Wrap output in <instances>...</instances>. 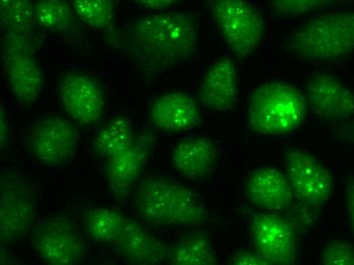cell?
I'll return each mask as SVG.
<instances>
[{
    "label": "cell",
    "instance_id": "obj_1",
    "mask_svg": "<svg viewBox=\"0 0 354 265\" xmlns=\"http://www.w3.org/2000/svg\"><path fill=\"white\" fill-rule=\"evenodd\" d=\"M125 44L138 72L146 79H156L196 57L198 19L177 10L142 15L129 26Z\"/></svg>",
    "mask_w": 354,
    "mask_h": 265
},
{
    "label": "cell",
    "instance_id": "obj_2",
    "mask_svg": "<svg viewBox=\"0 0 354 265\" xmlns=\"http://www.w3.org/2000/svg\"><path fill=\"white\" fill-rule=\"evenodd\" d=\"M133 208L141 219L165 227L203 225L210 217L193 191L163 176H148L140 183Z\"/></svg>",
    "mask_w": 354,
    "mask_h": 265
},
{
    "label": "cell",
    "instance_id": "obj_3",
    "mask_svg": "<svg viewBox=\"0 0 354 265\" xmlns=\"http://www.w3.org/2000/svg\"><path fill=\"white\" fill-rule=\"evenodd\" d=\"M289 53L312 62H337L354 53V10L330 12L304 21L287 41Z\"/></svg>",
    "mask_w": 354,
    "mask_h": 265
},
{
    "label": "cell",
    "instance_id": "obj_4",
    "mask_svg": "<svg viewBox=\"0 0 354 265\" xmlns=\"http://www.w3.org/2000/svg\"><path fill=\"white\" fill-rule=\"evenodd\" d=\"M306 96L291 84L270 81L257 87L248 103V129L261 136H281L304 124Z\"/></svg>",
    "mask_w": 354,
    "mask_h": 265
},
{
    "label": "cell",
    "instance_id": "obj_5",
    "mask_svg": "<svg viewBox=\"0 0 354 265\" xmlns=\"http://www.w3.org/2000/svg\"><path fill=\"white\" fill-rule=\"evenodd\" d=\"M34 34H1V64L3 77L16 100L31 107L44 90L42 68L36 57Z\"/></svg>",
    "mask_w": 354,
    "mask_h": 265
},
{
    "label": "cell",
    "instance_id": "obj_6",
    "mask_svg": "<svg viewBox=\"0 0 354 265\" xmlns=\"http://www.w3.org/2000/svg\"><path fill=\"white\" fill-rule=\"evenodd\" d=\"M210 12L224 42L235 57L247 60L262 44L265 21L248 0H211Z\"/></svg>",
    "mask_w": 354,
    "mask_h": 265
},
{
    "label": "cell",
    "instance_id": "obj_7",
    "mask_svg": "<svg viewBox=\"0 0 354 265\" xmlns=\"http://www.w3.org/2000/svg\"><path fill=\"white\" fill-rule=\"evenodd\" d=\"M37 214L35 192L17 172H3L0 178V242L21 240L33 226Z\"/></svg>",
    "mask_w": 354,
    "mask_h": 265
},
{
    "label": "cell",
    "instance_id": "obj_8",
    "mask_svg": "<svg viewBox=\"0 0 354 265\" xmlns=\"http://www.w3.org/2000/svg\"><path fill=\"white\" fill-rule=\"evenodd\" d=\"M31 244L47 264H79L86 255L83 237L68 217H53L40 221L32 232Z\"/></svg>",
    "mask_w": 354,
    "mask_h": 265
},
{
    "label": "cell",
    "instance_id": "obj_9",
    "mask_svg": "<svg viewBox=\"0 0 354 265\" xmlns=\"http://www.w3.org/2000/svg\"><path fill=\"white\" fill-rule=\"evenodd\" d=\"M285 171L293 195L304 205H325L334 190L331 172L310 153L290 148L285 153Z\"/></svg>",
    "mask_w": 354,
    "mask_h": 265
},
{
    "label": "cell",
    "instance_id": "obj_10",
    "mask_svg": "<svg viewBox=\"0 0 354 265\" xmlns=\"http://www.w3.org/2000/svg\"><path fill=\"white\" fill-rule=\"evenodd\" d=\"M79 140V131L71 120L51 114L34 125L28 141L37 161L46 167H60L73 158Z\"/></svg>",
    "mask_w": 354,
    "mask_h": 265
},
{
    "label": "cell",
    "instance_id": "obj_11",
    "mask_svg": "<svg viewBox=\"0 0 354 265\" xmlns=\"http://www.w3.org/2000/svg\"><path fill=\"white\" fill-rule=\"evenodd\" d=\"M254 251L270 265H292L297 259L295 227L276 212L257 213L250 221Z\"/></svg>",
    "mask_w": 354,
    "mask_h": 265
},
{
    "label": "cell",
    "instance_id": "obj_12",
    "mask_svg": "<svg viewBox=\"0 0 354 265\" xmlns=\"http://www.w3.org/2000/svg\"><path fill=\"white\" fill-rule=\"evenodd\" d=\"M62 107L73 122L92 126L100 122L106 107L104 90L98 80L82 72H70L58 82Z\"/></svg>",
    "mask_w": 354,
    "mask_h": 265
},
{
    "label": "cell",
    "instance_id": "obj_13",
    "mask_svg": "<svg viewBox=\"0 0 354 265\" xmlns=\"http://www.w3.org/2000/svg\"><path fill=\"white\" fill-rule=\"evenodd\" d=\"M306 99L310 111L323 120L354 118V91L330 73H315L308 80Z\"/></svg>",
    "mask_w": 354,
    "mask_h": 265
},
{
    "label": "cell",
    "instance_id": "obj_14",
    "mask_svg": "<svg viewBox=\"0 0 354 265\" xmlns=\"http://www.w3.org/2000/svg\"><path fill=\"white\" fill-rule=\"evenodd\" d=\"M239 71L230 57L214 60L201 82V102L205 109L217 113H230L239 98Z\"/></svg>",
    "mask_w": 354,
    "mask_h": 265
},
{
    "label": "cell",
    "instance_id": "obj_15",
    "mask_svg": "<svg viewBox=\"0 0 354 265\" xmlns=\"http://www.w3.org/2000/svg\"><path fill=\"white\" fill-rule=\"evenodd\" d=\"M245 197L257 208L269 212H279L292 203V189L286 174L275 167L254 170L245 181Z\"/></svg>",
    "mask_w": 354,
    "mask_h": 265
},
{
    "label": "cell",
    "instance_id": "obj_16",
    "mask_svg": "<svg viewBox=\"0 0 354 265\" xmlns=\"http://www.w3.org/2000/svg\"><path fill=\"white\" fill-rule=\"evenodd\" d=\"M153 126L168 133H183L201 122V111L195 97L183 91L168 92L153 101L149 111Z\"/></svg>",
    "mask_w": 354,
    "mask_h": 265
},
{
    "label": "cell",
    "instance_id": "obj_17",
    "mask_svg": "<svg viewBox=\"0 0 354 265\" xmlns=\"http://www.w3.org/2000/svg\"><path fill=\"white\" fill-rule=\"evenodd\" d=\"M153 147V138L142 136L127 149L106 159L107 182L115 195L124 196L131 191L146 167Z\"/></svg>",
    "mask_w": 354,
    "mask_h": 265
},
{
    "label": "cell",
    "instance_id": "obj_18",
    "mask_svg": "<svg viewBox=\"0 0 354 265\" xmlns=\"http://www.w3.org/2000/svg\"><path fill=\"white\" fill-rule=\"evenodd\" d=\"M113 246L118 255L133 264H161L167 260L169 253L163 241L129 217L120 236L114 241Z\"/></svg>",
    "mask_w": 354,
    "mask_h": 265
},
{
    "label": "cell",
    "instance_id": "obj_19",
    "mask_svg": "<svg viewBox=\"0 0 354 265\" xmlns=\"http://www.w3.org/2000/svg\"><path fill=\"white\" fill-rule=\"evenodd\" d=\"M219 152L212 140L204 136H194L180 140L170 155L177 174L189 181L207 178L215 170Z\"/></svg>",
    "mask_w": 354,
    "mask_h": 265
},
{
    "label": "cell",
    "instance_id": "obj_20",
    "mask_svg": "<svg viewBox=\"0 0 354 265\" xmlns=\"http://www.w3.org/2000/svg\"><path fill=\"white\" fill-rule=\"evenodd\" d=\"M133 122L127 116H116L103 125L95 135L93 152L108 159L135 143Z\"/></svg>",
    "mask_w": 354,
    "mask_h": 265
},
{
    "label": "cell",
    "instance_id": "obj_21",
    "mask_svg": "<svg viewBox=\"0 0 354 265\" xmlns=\"http://www.w3.org/2000/svg\"><path fill=\"white\" fill-rule=\"evenodd\" d=\"M168 262L174 265H215L217 256L210 237L205 232L185 235L174 243L168 253Z\"/></svg>",
    "mask_w": 354,
    "mask_h": 265
},
{
    "label": "cell",
    "instance_id": "obj_22",
    "mask_svg": "<svg viewBox=\"0 0 354 265\" xmlns=\"http://www.w3.org/2000/svg\"><path fill=\"white\" fill-rule=\"evenodd\" d=\"M122 211L112 208H91L83 212L84 227L95 242L113 244L127 223Z\"/></svg>",
    "mask_w": 354,
    "mask_h": 265
},
{
    "label": "cell",
    "instance_id": "obj_23",
    "mask_svg": "<svg viewBox=\"0 0 354 265\" xmlns=\"http://www.w3.org/2000/svg\"><path fill=\"white\" fill-rule=\"evenodd\" d=\"M35 18L47 31L70 33L77 29V15L68 0H36Z\"/></svg>",
    "mask_w": 354,
    "mask_h": 265
},
{
    "label": "cell",
    "instance_id": "obj_24",
    "mask_svg": "<svg viewBox=\"0 0 354 265\" xmlns=\"http://www.w3.org/2000/svg\"><path fill=\"white\" fill-rule=\"evenodd\" d=\"M36 26L33 0H0L2 33L33 34Z\"/></svg>",
    "mask_w": 354,
    "mask_h": 265
},
{
    "label": "cell",
    "instance_id": "obj_25",
    "mask_svg": "<svg viewBox=\"0 0 354 265\" xmlns=\"http://www.w3.org/2000/svg\"><path fill=\"white\" fill-rule=\"evenodd\" d=\"M77 18L93 30H106L115 19V0H70Z\"/></svg>",
    "mask_w": 354,
    "mask_h": 265
},
{
    "label": "cell",
    "instance_id": "obj_26",
    "mask_svg": "<svg viewBox=\"0 0 354 265\" xmlns=\"http://www.w3.org/2000/svg\"><path fill=\"white\" fill-rule=\"evenodd\" d=\"M340 0H269L274 12L281 16L297 17L318 12L334 6Z\"/></svg>",
    "mask_w": 354,
    "mask_h": 265
},
{
    "label": "cell",
    "instance_id": "obj_27",
    "mask_svg": "<svg viewBox=\"0 0 354 265\" xmlns=\"http://www.w3.org/2000/svg\"><path fill=\"white\" fill-rule=\"evenodd\" d=\"M324 265H354V246L342 240L326 243L321 256Z\"/></svg>",
    "mask_w": 354,
    "mask_h": 265
},
{
    "label": "cell",
    "instance_id": "obj_28",
    "mask_svg": "<svg viewBox=\"0 0 354 265\" xmlns=\"http://www.w3.org/2000/svg\"><path fill=\"white\" fill-rule=\"evenodd\" d=\"M230 264L232 265H270L269 262L257 251L239 250L231 255Z\"/></svg>",
    "mask_w": 354,
    "mask_h": 265
},
{
    "label": "cell",
    "instance_id": "obj_29",
    "mask_svg": "<svg viewBox=\"0 0 354 265\" xmlns=\"http://www.w3.org/2000/svg\"><path fill=\"white\" fill-rule=\"evenodd\" d=\"M344 203L354 236V178H348L345 181Z\"/></svg>",
    "mask_w": 354,
    "mask_h": 265
},
{
    "label": "cell",
    "instance_id": "obj_30",
    "mask_svg": "<svg viewBox=\"0 0 354 265\" xmlns=\"http://www.w3.org/2000/svg\"><path fill=\"white\" fill-rule=\"evenodd\" d=\"M340 122L333 129L334 137L354 145V118L341 120Z\"/></svg>",
    "mask_w": 354,
    "mask_h": 265
},
{
    "label": "cell",
    "instance_id": "obj_31",
    "mask_svg": "<svg viewBox=\"0 0 354 265\" xmlns=\"http://www.w3.org/2000/svg\"><path fill=\"white\" fill-rule=\"evenodd\" d=\"M133 3L151 12H160L171 8L180 0H131Z\"/></svg>",
    "mask_w": 354,
    "mask_h": 265
},
{
    "label": "cell",
    "instance_id": "obj_32",
    "mask_svg": "<svg viewBox=\"0 0 354 265\" xmlns=\"http://www.w3.org/2000/svg\"><path fill=\"white\" fill-rule=\"evenodd\" d=\"M10 137V120L3 107H0V146L6 147Z\"/></svg>",
    "mask_w": 354,
    "mask_h": 265
}]
</instances>
